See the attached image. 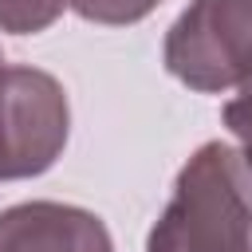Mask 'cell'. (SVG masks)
<instances>
[{"instance_id":"6da1fadb","label":"cell","mask_w":252,"mask_h":252,"mask_svg":"<svg viewBox=\"0 0 252 252\" xmlns=\"http://www.w3.org/2000/svg\"><path fill=\"white\" fill-rule=\"evenodd\" d=\"M146 252H252V165L228 142H205L177 173Z\"/></svg>"},{"instance_id":"7a4b0ae2","label":"cell","mask_w":252,"mask_h":252,"mask_svg":"<svg viewBox=\"0 0 252 252\" xmlns=\"http://www.w3.org/2000/svg\"><path fill=\"white\" fill-rule=\"evenodd\" d=\"M161 59L201 94L252 87V0H189L165 32Z\"/></svg>"},{"instance_id":"3957f363","label":"cell","mask_w":252,"mask_h":252,"mask_svg":"<svg viewBox=\"0 0 252 252\" xmlns=\"http://www.w3.org/2000/svg\"><path fill=\"white\" fill-rule=\"evenodd\" d=\"M71 134L67 91L39 67H0V181L47 173Z\"/></svg>"},{"instance_id":"277c9868","label":"cell","mask_w":252,"mask_h":252,"mask_svg":"<svg viewBox=\"0 0 252 252\" xmlns=\"http://www.w3.org/2000/svg\"><path fill=\"white\" fill-rule=\"evenodd\" d=\"M0 252H114V240L91 209L24 201L0 213Z\"/></svg>"},{"instance_id":"5b68a950","label":"cell","mask_w":252,"mask_h":252,"mask_svg":"<svg viewBox=\"0 0 252 252\" xmlns=\"http://www.w3.org/2000/svg\"><path fill=\"white\" fill-rule=\"evenodd\" d=\"M71 0H0V32L12 35H35L51 28Z\"/></svg>"},{"instance_id":"8992f818","label":"cell","mask_w":252,"mask_h":252,"mask_svg":"<svg viewBox=\"0 0 252 252\" xmlns=\"http://www.w3.org/2000/svg\"><path fill=\"white\" fill-rule=\"evenodd\" d=\"M161 0H71V8L91 24H138Z\"/></svg>"},{"instance_id":"52a82bcc","label":"cell","mask_w":252,"mask_h":252,"mask_svg":"<svg viewBox=\"0 0 252 252\" xmlns=\"http://www.w3.org/2000/svg\"><path fill=\"white\" fill-rule=\"evenodd\" d=\"M220 118H224V126H228L232 138L240 142V154H244L248 165H252V87H244L236 98H228L224 110H220Z\"/></svg>"},{"instance_id":"ba28073f","label":"cell","mask_w":252,"mask_h":252,"mask_svg":"<svg viewBox=\"0 0 252 252\" xmlns=\"http://www.w3.org/2000/svg\"><path fill=\"white\" fill-rule=\"evenodd\" d=\"M0 67H4V51H0Z\"/></svg>"}]
</instances>
